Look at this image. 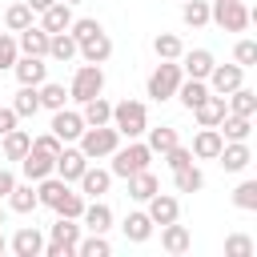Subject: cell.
<instances>
[{
  "label": "cell",
  "mask_w": 257,
  "mask_h": 257,
  "mask_svg": "<svg viewBox=\"0 0 257 257\" xmlns=\"http://www.w3.org/2000/svg\"><path fill=\"white\" fill-rule=\"evenodd\" d=\"M76 141H80L76 149H80L88 161H100V157H112V149L120 145V133H116L112 124H88Z\"/></svg>",
  "instance_id": "1"
},
{
  "label": "cell",
  "mask_w": 257,
  "mask_h": 257,
  "mask_svg": "<svg viewBox=\"0 0 257 257\" xmlns=\"http://www.w3.org/2000/svg\"><path fill=\"white\" fill-rule=\"evenodd\" d=\"M149 161H153V149H149L145 141L133 137L124 149H120V145L112 149V169H108V173H112V177H133V173L149 169Z\"/></svg>",
  "instance_id": "2"
},
{
  "label": "cell",
  "mask_w": 257,
  "mask_h": 257,
  "mask_svg": "<svg viewBox=\"0 0 257 257\" xmlns=\"http://www.w3.org/2000/svg\"><path fill=\"white\" fill-rule=\"evenodd\" d=\"M209 20L217 28H225V32H245L249 20H253V12L245 8V0H213L209 4Z\"/></svg>",
  "instance_id": "3"
},
{
  "label": "cell",
  "mask_w": 257,
  "mask_h": 257,
  "mask_svg": "<svg viewBox=\"0 0 257 257\" xmlns=\"http://www.w3.org/2000/svg\"><path fill=\"white\" fill-rule=\"evenodd\" d=\"M120 137H141L145 128H149V112H145V104L141 100H120V104H112V120H108Z\"/></svg>",
  "instance_id": "4"
},
{
  "label": "cell",
  "mask_w": 257,
  "mask_h": 257,
  "mask_svg": "<svg viewBox=\"0 0 257 257\" xmlns=\"http://www.w3.org/2000/svg\"><path fill=\"white\" fill-rule=\"evenodd\" d=\"M185 80V72H181V64L177 60H161L153 72H149V96L153 100H169V96H177V84Z\"/></svg>",
  "instance_id": "5"
},
{
  "label": "cell",
  "mask_w": 257,
  "mask_h": 257,
  "mask_svg": "<svg viewBox=\"0 0 257 257\" xmlns=\"http://www.w3.org/2000/svg\"><path fill=\"white\" fill-rule=\"evenodd\" d=\"M100 92H104V72H100V64H80V68L72 72L68 96H72L76 104H84V100H92V96H100Z\"/></svg>",
  "instance_id": "6"
},
{
  "label": "cell",
  "mask_w": 257,
  "mask_h": 257,
  "mask_svg": "<svg viewBox=\"0 0 257 257\" xmlns=\"http://www.w3.org/2000/svg\"><path fill=\"white\" fill-rule=\"evenodd\" d=\"M205 84H209V92L229 96L233 88H241V84H245V68H241V64H213V72L205 76Z\"/></svg>",
  "instance_id": "7"
},
{
  "label": "cell",
  "mask_w": 257,
  "mask_h": 257,
  "mask_svg": "<svg viewBox=\"0 0 257 257\" xmlns=\"http://www.w3.org/2000/svg\"><path fill=\"white\" fill-rule=\"evenodd\" d=\"M84 165H88V157H84L80 149H68V145H64V149L56 153V161H52V173H56L60 181H76V177L84 173Z\"/></svg>",
  "instance_id": "8"
},
{
  "label": "cell",
  "mask_w": 257,
  "mask_h": 257,
  "mask_svg": "<svg viewBox=\"0 0 257 257\" xmlns=\"http://www.w3.org/2000/svg\"><path fill=\"white\" fill-rule=\"evenodd\" d=\"M8 249H12L16 257H40V253H44V233H40V229H32V225H24V229H16V233H12Z\"/></svg>",
  "instance_id": "9"
},
{
  "label": "cell",
  "mask_w": 257,
  "mask_h": 257,
  "mask_svg": "<svg viewBox=\"0 0 257 257\" xmlns=\"http://www.w3.org/2000/svg\"><path fill=\"white\" fill-rule=\"evenodd\" d=\"M48 56H16V64H12V72H16V80L20 84H44L48 80V64H44Z\"/></svg>",
  "instance_id": "10"
},
{
  "label": "cell",
  "mask_w": 257,
  "mask_h": 257,
  "mask_svg": "<svg viewBox=\"0 0 257 257\" xmlns=\"http://www.w3.org/2000/svg\"><path fill=\"white\" fill-rule=\"evenodd\" d=\"M48 133H52V137H60V141L68 145V141H76V137L84 133V120H80V112L56 108V112H52V124H48Z\"/></svg>",
  "instance_id": "11"
},
{
  "label": "cell",
  "mask_w": 257,
  "mask_h": 257,
  "mask_svg": "<svg viewBox=\"0 0 257 257\" xmlns=\"http://www.w3.org/2000/svg\"><path fill=\"white\" fill-rule=\"evenodd\" d=\"M177 60H181V72H185V76H197V80H205V76L213 72V64H217L209 48H193V52H181Z\"/></svg>",
  "instance_id": "12"
},
{
  "label": "cell",
  "mask_w": 257,
  "mask_h": 257,
  "mask_svg": "<svg viewBox=\"0 0 257 257\" xmlns=\"http://www.w3.org/2000/svg\"><path fill=\"white\" fill-rule=\"evenodd\" d=\"M217 161L225 165V173H241V169H249L253 153H249V145H245V141H225V145H221V153H217Z\"/></svg>",
  "instance_id": "13"
},
{
  "label": "cell",
  "mask_w": 257,
  "mask_h": 257,
  "mask_svg": "<svg viewBox=\"0 0 257 257\" xmlns=\"http://www.w3.org/2000/svg\"><path fill=\"white\" fill-rule=\"evenodd\" d=\"M149 217H153V225H169V221H177V217H181V201L157 189V193L149 197Z\"/></svg>",
  "instance_id": "14"
},
{
  "label": "cell",
  "mask_w": 257,
  "mask_h": 257,
  "mask_svg": "<svg viewBox=\"0 0 257 257\" xmlns=\"http://www.w3.org/2000/svg\"><path fill=\"white\" fill-rule=\"evenodd\" d=\"M68 24H72V4H64V0H56V4H48L44 12H40V28L52 36V32H68Z\"/></svg>",
  "instance_id": "15"
},
{
  "label": "cell",
  "mask_w": 257,
  "mask_h": 257,
  "mask_svg": "<svg viewBox=\"0 0 257 257\" xmlns=\"http://www.w3.org/2000/svg\"><path fill=\"white\" fill-rule=\"evenodd\" d=\"M76 56H84V64H104L112 56V40L104 32H96V36H88V40L76 44Z\"/></svg>",
  "instance_id": "16"
},
{
  "label": "cell",
  "mask_w": 257,
  "mask_h": 257,
  "mask_svg": "<svg viewBox=\"0 0 257 257\" xmlns=\"http://www.w3.org/2000/svg\"><path fill=\"white\" fill-rule=\"evenodd\" d=\"M225 112H229V108H225V96H217V92H209V96L193 108V116H197V124H201V128H217Z\"/></svg>",
  "instance_id": "17"
},
{
  "label": "cell",
  "mask_w": 257,
  "mask_h": 257,
  "mask_svg": "<svg viewBox=\"0 0 257 257\" xmlns=\"http://www.w3.org/2000/svg\"><path fill=\"white\" fill-rule=\"evenodd\" d=\"M221 145H225V137L217 133V128H201L197 137H193V157L197 161H217V153H221Z\"/></svg>",
  "instance_id": "18"
},
{
  "label": "cell",
  "mask_w": 257,
  "mask_h": 257,
  "mask_svg": "<svg viewBox=\"0 0 257 257\" xmlns=\"http://www.w3.org/2000/svg\"><path fill=\"white\" fill-rule=\"evenodd\" d=\"M52 161L56 157H48V153H40V149H28L24 157H20V169H24V181H40V177H48L52 173Z\"/></svg>",
  "instance_id": "19"
},
{
  "label": "cell",
  "mask_w": 257,
  "mask_h": 257,
  "mask_svg": "<svg viewBox=\"0 0 257 257\" xmlns=\"http://www.w3.org/2000/svg\"><path fill=\"white\" fill-rule=\"evenodd\" d=\"M76 181H80V193H84V197H104L108 185H112V173H108V169H92V165H84V173H80Z\"/></svg>",
  "instance_id": "20"
},
{
  "label": "cell",
  "mask_w": 257,
  "mask_h": 257,
  "mask_svg": "<svg viewBox=\"0 0 257 257\" xmlns=\"http://www.w3.org/2000/svg\"><path fill=\"white\" fill-rule=\"evenodd\" d=\"M161 245H165V253H173V257H181V253H189V245H193V237H189V229H185V225H177V221H169V225H161Z\"/></svg>",
  "instance_id": "21"
},
{
  "label": "cell",
  "mask_w": 257,
  "mask_h": 257,
  "mask_svg": "<svg viewBox=\"0 0 257 257\" xmlns=\"http://www.w3.org/2000/svg\"><path fill=\"white\" fill-rule=\"evenodd\" d=\"M16 44H20V52H24V56H48V32H44L40 24H28V28L20 32V40H16Z\"/></svg>",
  "instance_id": "22"
},
{
  "label": "cell",
  "mask_w": 257,
  "mask_h": 257,
  "mask_svg": "<svg viewBox=\"0 0 257 257\" xmlns=\"http://www.w3.org/2000/svg\"><path fill=\"white\" fill-rule=\"evenodd\" d=\"M36 205H40L36 185H32V181H24V185L16 181V185H12V193H8V209H12V213H32Z\"/></svg>",
  "instance_id": "23"
},
{
  "label": "cell",
  "mask_w": 257,
  "mask_h": 257,
  "mask_svg": "<svg viewBox=\"0 0 257 257\" xmlns=\"http://www.w3.org/2000/svg\"><path fill=\"white\" fill-rule=\"evenodd\" d=\"M225 108H229L233 116H253V112H257V92L241 84V88H233V92L225 96Z\"/></svg>",
  "instance_id": "24"
},
{
  "label": "cell",
  "mask_w": 257,
  "mask_h": 257,
  "mask_svg": "<svg viewBox=\"0 0 257 257\" xmlns=\"http://www.w3.org/2000/svg\"><path fill=\"white\" fill-rule=\"evenodd\" d=\"M217 133H221L225 141H249V133H253V116H233V112H225L221 124H217Z\"/></svg>",
  "instance_id": "25"
},
{
  "label": "cell",
  "mask_w": 257,
  "mask_h": 257,
  "mask_svg": "<svg viewBox=\"0 0 257 257\" xmlns=\"http://www.w3.org/2000/svg\"><path fill=\"white\" fill-rule=\"evenodd\" d=\"M173 185H177V193H197V189H205V173L189 161V165L173 169Z\"/></svg>",
  "instance_id": "26"
},
{
  "label": "cell",
  "mask_w": 257,
  "mask_h": 257,
  "mask_svg": "<svg viewBox=\"0 0 257 257\" xmlns=\"http://www.w3.org/2000/svg\"><path fill=\"white\" fill-rule=\"evenodd\" d=\"M124 181H128V197H133V201H149V197H153V193L161 189V181H157V177H153L149 169H141V173L124 177Z\"/></svg>",
  "instance_id": "27"
},
{
  "label": "cell",
  "mask_w": 257,
  "mask_h": 257,
  "mask_svg": "<svg viewBox=\"0 0 257 257\" xmlns=\"http://www.w3.org/2000/svg\"><path fill=\"white\" fill-rule=\"evenodd\" d=\"M80 221H84V225H88L92 233H104V229L112 225V209H108V205H104V201L96 197L92 205H84V213H80Z\"/></svg>",
  "instance_id": "28"
},
{
  "label": "cell",
  "mask_w": 257,
  "mask_h": 257,
  "mask_svg": "<svg viewBox=\"0 0 257 257\" xmlns=\"http://www.w3.org/2000/svg\"><path fill=\"white\" fill-rule=\"evenodd\" d=\"M120 229H124V237H128L133 245H141V241L153 237V217H149V213H128Z\"/></svg>",
  "instance_id": "29"
},
{
  "label": "cell",
  "mask_w": 257,
  "mask_h": 257,
  "mask_svg": "<svg viewBox=\"0 0 257 257\" xmlns=\"http://www.w3.org/2000/svg\"><path fill=\"white\" fill-rule=\"evenodd\" d=\"M177 96H181V104L193 112V108L209 96V84H205V80H197V76H189V80H181V84H177Z\"/></svg>",
  "instance_id": "30"
},
{
  "label": "cell",
  "mask_w": 257,
  "mask_h": 257,
  "mask_svg": "<svg viewBox=\"0 0 257 257\" xmlns=\"http://www.w3.org/2000/svg\"><path fill=\"white\" fill-rule=\"evenodd\" d=\"M80 120H84V128H88V124H108V120H112V104H108L104 96H92V100H84Z\"/></svg>",
  "instance_id": "31"
},
{
  "label": "cell",
  "mask_w": 257,
  "mask_h": 257,
  "mask_svg": "<svg viewBox=\"0 0 257 257\" xmlns=\"http://www.w3.org/2000/svg\"><path fill=\"white\" fill-rule=\"evenodd\" d=\"M0 149H4V161H20V157H24L28 149H32V137H28L24 128H8V133H4V145H0Z\"/></svg>",
  "instance_id": "32"
},
{
  "label": "cell",
  "mask_w": 257,
  "mask_h": 257,
  "mask_svg": "<svg viewBox=\"0 0 257 257\" xmlns=\"http://www.w3.org/2000/svg\"><path fill=\"white\" fill-rule=\"evenodd\" d=\"M64 189H68V181H60L56 173H48V177H40V181H36V197H40V205H48V209L64 197Z\"/></svg>",
  "instance_id": "33"
},
{
  "label": "cell",
  "mask_w": 257,
  "mask_h": 257,
  "mask_svg": "<svg viewBox=\"0 0 257 257\" xmlns=\"http://www.w3.org/2000/svg\"><path fill=\"white\" fill-rule=\"evenodd\" d=\"M48 56L60 60V64H68V60L76 56V40H72V32H52V36H48Z\"/></svg>",
  "instance_id": "34"
},
{
  "label": "cell",
  "mask_w": 257,
  "mask_h": 257,
  "mask_svg": "<svg viewBox=\"0 0 257 257\" xmlns=\"http://www.w3.org/2000/svg\"><path fill=\"white\" fill-rule=\"evenodd\" d=\"M52 241H60L64 249H72V253H76V241H80V225H76L72 217H56V221H52Z\"/></svg>",
  "instance_id": "35"
},
{
  "label": "cell",
  "mask_w": 257,
  "mask_h": 257,
  "mask_svg": "<svg viewBox=\"0 0 257 257\" xmlns=\"http://www.w3.org/2000/svg\"><path fill=\"white\" fill-rule=\"evenodd\" d=\"M12 112H16V116H36V112H40L36 84H20V92H16V100H12Z\"/></svg>",
  "instance_id": "36"
},
{
  "label": "cell",
  "mask_w": 257,
  "mask_h": 257,
  "mask_svg": "<svg viewBox=\"0 0 257 257\" xmlns=\"http://www.w3.org/2000/svg\"><path fill=\"white\" fill-rule=\"evenodd\" d=\"M32 16H36V12H32L24 0H20V4H8V12H4V28H8V32H24V28L32 24Z\"/></svg>",
  "instance_id": "37"
},
{
  "label": "cell",
  "mask_w": 257,
  "mask_h": 257,
  "mask_svg": "<svg viewBox=\"0 0 257 257\" xmlns=\"http://www.w3.org/2000/svg\"><path fill=\"white\" fill-rule=\"evenodd\" d=\"M153 52H157V60H177L185 52V44H181V36L161 32V36H153Z\"/></svg>",
  "instance_id": "38"
},
{
  "label": "cell",
  "mask_w": 257,
  "mask_h": 257,
  "mask_svg": "<svg viewBox=\"0 0 257 257\" xmlns=\"http://www.w3.org/2000/svg\"><path fill=\"white\" fill-rule=\"evenodd\" d=\"M145 133H149V141H145V145L153 149V157H157V153H165V149H173V145L181 141L173 124H161V128H145Z\"/></svg>",
  "instance_id": "39"
},
{
  "label": "cell",
  "mask_w": 257,
  "mask_h": 257,
  "mask_svg": "<svg viewBox=\"0 0 257 257\" xmlns=\"http://www.w3.org/2000/svg\"><path fill=\"white\" fill-rule=\"evenodd\" d=\"M181 20L189 28H205L209 24V0H185L181 4Z\"/></svg>",
  "instance_id": "40"
},
{
  "label": "cell",
  "mask_w": 257,
  "mask_h": 257,
  "mask_svg": "<svg viewBox=\"0 0 257 257\" xmlns=\"http://www.w3.org/2000/svg\"><path fill=\"white\" fill-rule=\"evenodd\" d=\"M36 96H40V108H64V100H68V92H64V84H36Z\"/></svg>",
  "instance_id": "41"
},
{
  "label": "cell",
  "mask_w": 257,
  "mask_h": 257,
  "mask_svg": "<svg viewBox=\"0 0 257 257\" xmlns=\"http://www.w3.org/2000/svg\"><path fill=\"white\" fill-rule=\"evenodd\" d=\"M52 209H56V217H72V221H80V213H84V193L64 189V197H60Z\"/></svg>",
  "instance_id": "42"
},
{
  "label": "cell",
  "mask_w": 257,
  "mask_h": 257,
  "mask_svg": "<svg viewBox=\"0 0 257 257\" xmlns=\"http://www.w3.org/2000/svg\"><path fill=\"white\" fill-rule=\"evenodd\" d=\"M233 205L245 209V213H257V181H241L233 189Z\"/></svg>",
  "instance_id": "43"
},
{
  "label": "cell",
  "mask_w": 257,
  "mask_h": 257,
  "mask_svg": "<svg viewBox=\"0 0 257 257\" xmlns=\"http://www.w3.org/2000/svg\"><path fill=\"white\" fill-rule=\"evenodd\" d=\"M76 253H80V257H108V253H112V245L104 241V233H92V237L76 241Z\"/></svg>",
  "instance_id": "44"
},
{
  "label": "cell",
  "mask_w": 257,
  "mask_h": 257,
  "mask_svg": "<svg viewBox=\"0 0 257 257\" xmlns=\"http://www.w3.org/2000/svg\"><path fill=\"white\" fill-rule=\"evenodd\" d=\"M225 257H253V237H245V233L225 237Z\"/></svg>",
  "instance_id": "45"
},
{
  "label": "cell",
  "mask_w": 257,
  "mask_h": 257,
  "mask_svg": "<svg viewBox=\"0 0 257 257\" xmlns=\"http://www.w3.org/2000/svg\"><path fill=\"white\" fill-rule=\"evenodd\" d=\"M68 32H72V40L80 44V40H88V36H96V32H104V28H100V20H92V16H84V20H72V24H68Z\"/></svg>",
  "instance_id": "46"
},
{
  "label": "cell",
  "mask_w": 257,
  "mask_h": 257,
  "mask_svg": "<svg viewBox=\"0 0 257 257\" xmlns=\"http://www.w3.org/2000/svg\"><path fill=\"white\" fill-rule=\"evenodd\" d=\"M16 56H20L16 36H12V32H0V68H12V64H16Z\"/></svg>",
  "instance_id": "47"
},
{
  "label": "cell",
  "mask_w": 257,
  "mask_h": 257,
  "mask_svg": "<svg viewBox=\"0 0 257 257\" xmlns=\"http://www.w3.org/2000/svg\"><path fill=\"white\" fill-rule=\"evenodd\" d=\"M233 60H237L241 68L257 64V40H237V48H233Z\"/></svg>",
  "instance_id": "48"
},
{
  "label": "cell",
  "mask_w": 257,
  "mask_h": 257,
  "mask_svg": "<svg viewBox=\"0 0 257 257\" xmlns=\"http://www.w3.org/2000/svg\"><path fill=\"white\" fill-rule=\"evenodd\" d=\"M161 157H165V165H169V169H181V165H189V161H193V153H189V149H185L181 141H177L173 149H165Z\"/></svg>",
  "instance_id": "49"
},
{
  "label": "cell",
  "mask_w": 257,
  "mask_h": 257,
  "mask_svg": "<svg viewBox=\"0 0 257 257\" xmlns=\"http://www.w3.org/2000/svg\"><path fill=\"white\" fill-rule=\"evenodd\" d=\"M32 149H40V153L56 157V153L64 149V141H60V137H52V133H40V137H32Z\"/></svg>",
  "instance_id": "50"
},
{
  "label": "cell",
  "mask_w": 257,
  "mask_h": 257,
  "mask_svg": "<svg viewBox=\"0 0 257 257\" xmlns=\"http://www.w3.org/2000/svg\"><path fill=\"white\" fill-rule=\"evenodd\" d=\"M16 120H20V116H16L12 108H0V137H4L8 128H16Z\"/></svg>",
  "instance_id": "51"
},
{
  "label": "cell",
  "mask_w": 257,
  "mask_h": 257,
  "mask_svg": "<svg viewBox=\"0 0 257 257\" xmlns=\"http://www.w3.org/2000/svg\"><path fill=\"white\" fill-rule=\"evenodd\" d=\"M44 257H72V249H64L60 241H48L44 245Z\"/></svg>",
  "instance_id": "52"
},
{
  "label": "cell",
  "mask_w": 257,
  "mask_h": 257,
  "mask_svg": "<svg viewBox=\"0 0 257 257\" xmlns=\"http://www.w3.org/2000/svg\"><path fill=\"white\" fill-rule=\"evenodd\" d=\"M12 185H16V177H12L8 169H0V197H8V193H12Z\"/></svg>",
  "instance_id": "53"
},
{
  "label": "cell",
  "mask_w": 257,
  "mask_h": 257,
  "mask_svg": "<svg viewBox=\"0 0 257 257\" xmlns=\"http://www.w3.org/2000/svg\"><path fill=\"white\" fill-rule=\"evenodd\" d=\"M24 4H28L32 12H44V8H48V4H56V0H24Z\"/></svg>",
  "instance_id": "54"
},
{
  "label": "cell",
  "mask_w": 257,
  "mask_h": 257,
  "mask_svg": "<svg viewBox=\"0 0 257 257\" xmlns=\"http://www.w3.org/2000/svg\"><path fill=\"white\" fill-rule=\"evenodd\" d=\"M4 249H8V241H4V233H0V253H4Z\"/></svg>",
  "instance_id": "55"
},
{
  "label": "cell",
  "mask_w": 257,
  "mask_h": 257,
  "mask_svg": "<svg viewBox=\"0 0 257 257\" xmlns=\"http://www.w3.org/2000/svg\"><path fill=\"white\" fill-rule=\"evenodd\" d=\"M0 225H4V209H0Z\"/></svg>",
  "instance_id": "56"
},
{
  "label": "cell",
  "mask_w": 257,
  "mask_h": 257,
  "mask_svg": "<svg viewBox=\"0 0 257 257\" xmlns=\"http://www.w3.org/2000/svg\"><path fill=\"white\" fill-rule=\"evenodd\" d=\"M64 4H80V0H64Z\"/></svg>",
  "instance_id": "57"
},
{
  "label": "cell",
  "mask_w": 257,
  "mask_h": 257,
  "mask_svg": "<svg viewBox=\"0 0 257 257\" xmlns=\"http://www.w3.org/2000/svg\"><path fill=\"white\" fill-rule=\"evenodd\" d=\"M181 4H185V0H181Z\"/></svg>",
  "instance_id": "58"
}]
</instances>
